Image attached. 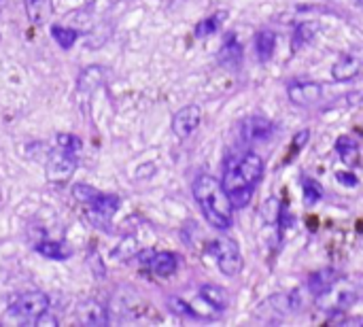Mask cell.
Masks as SVG:
<instances>
[{
    "mask_svg": "<svg viewBox=\"0 0 363 327\" xmlns=\"http://www.w3.org/2000/svg\"><path fill=\"white\" fill-rule=\"evenodd\" d=\"M193 198L206 217V221L217 230H230L234 223V204L223 183L210 174H198L191 185Z\"/></svg>",
    "mask_w": 363,
    "mask_h": 327,
    "instance_id": "cell-1",
    "label": "cell"
},
{
    "mask_svg": "<svg viewBox=\"0 0 363 327\" xmlns=\"http://www.w3.org/2000/svg\"><path fill=\"white\" fill-rule=\"evenodd\" d=\"M263 177V160L255 151H242L226 160L223 168V187L228 193L253 191V187Z\"/></svg>",
    "mask_w": 363,
    "mask_h": 327,
    "instance_id": "cell-2",
    "label": "cell"
},
{
    "mask_svg": "<svg viewBox=\"0 0 363 327\" xmlns=\"http://www.w3.org/2000/svg\"><path fill=\"white\" fill-rule=\"evenodd\" d=\"M83 149V143L75 134H58L56 149L50 154V162H47V174L50 181L62 183L66 181L72 172H75L79 164V154Z\"/></svg>",
    "mask_w": 363,
    "mask_h": 327,
    "instance_id": "cell-3",
    "label": "cell"
},
{
    "mask_svg": "<svg viewBox=\"0 0 363 327\" xmlns=\"http://www.w3.org/2000/svg\"><path fill=\"white\" fill-rule=\"evenodd\" d=\"M72 196L85 207V215L94 225H107L121 204V200L115 193H102L85 183L72 187Z\"/></svg>",
    "mask_w": 363,
    "mask_h": 327,
    "instance_id": "cell-4",
    "label": "cell"
},
{
    "mask_svg": "<svg viewBox=\"0 0 363 327\" xmlns=\"http://www.w3.org/2000/svg\"><path fill=\"white\" fill-rule=\"evenodd\" d=\"M50 310V297L43 291H28L21 293L19 297H15V302H11V306L7 310L9 319H15L19 323H34Z\"/></svg>",
    "mask_w": 363,
    "mask_h": 327,
    "instance_id": "cell-5",
    "label": "cell"
},
{
    "mask_svg": "<svg viewBox=\"0 0 363 327\" xmlns=\"http://www.w3.org/2000/svg\"><path fill=\"white\" fill-rule=\"evenodd\" d=\"M208 253L214 257L217 268H219L226 276H236L242 270V255H240V246L234 238H214L208 244Z\"/></svg>",
    "mask_w": 363,
    "mask_h": 327,
    "instance_id": "cell-6",
    "label": "cell"
},
{
    "mask_svg": "<svg viewBox=\"0 0 363 327\" xmlns=\"http://www.w3.org/2000/svg\"><path fill=\"white\" fill-rule=\"evenodd\" d=\"M138 260L157 276H170L179 268V255L170 253V251H160V253H155V251H144V253L138 255Z\"/></svg>",
    "mask_w": 363,
    "mask_h": 327,
    "instance_id": "cell-7",
    "label": "cell"
},
{
    "mask_svg": "<svg viewBox=\"0 0 363 327\" xmlns=\"http://www.w3.org/2000/svg\"><path fill=\"white\" fill-rule=\"evenodd\" d=\"M202 121V111L198 105H187L181 111L175 113L173 117V132L177 134V138L185 140L189 138L193 132L198 130V125Z\"/></svg>",
    "mask_w": 363,
    "mask_h": 327,
    "instance_id": "cell-8",
    "label": "cell"
},
{
    "mask_svg": "<svg viewBox=\"0 0 363 327\" xmlns=\"http://www.w3.org/2000/svg\"><path fill=\"white\" fill-rule=\"evenodd\" d=\"M287 96L298 107H310V105H317L321 100L323 87L314 81H296L287 87Z\"/></svg>",
    "mask_w": 363,
    "mask_h": 327,
    "instance_id": "cell-9",
    "label": "cell"
},
{
    "mask_svg": "<svg viewBox=\"0 0 363 327\" xmlns=\"http://www.w3.org/2000/svg\"><path fill=\"white\" fill-rule=\"evenodd\" d=\"M276 130V125L265 117H247L240 123V134L245 140H265Z\"/></svg>",
    "mask_w": 363,
    "mask_h": 327,
    "instance_id": "cell-10",
    "label": "cell"
},
{
    "mask_svg": "<svg viewBox=\"0 0 363 327\" xmlns=\"http://www.w3.org/2000/svg\"><path fill=\"white\" fill-rule=\"evenodd\" d=\"M359 70H361V60L353 54H342L331 66V77H333V81L342 83V81L355 79L359 74Z\"/></svg>",
    "mask_w": 363,
    "mask_h": 327,
    "instance_id": "cell-11",
    "label": "cell"
},
{
    "mask_svg": "<svg viewBox=\"0 0 363 327\" xmlns=\"http://www.w3.org/2000/svg\"><path fill=\"white\" fill-rule=\"evenodd\" d=\"M200 297H204L208 304L212 306V308H217L219 313H223L228 306H230V295H228V291L221 287V285H202L200 287Z\"/></svg>",
    "mask_w": 363,
    "mask_h": 327,
    "instance_id": "cell-12",
    "label": "cell"
},
{
    "mask_svg": "<svg viewBox=\"0 0 363 327\" xmlns=\"http://www.w3.org/2000/svg\"><path fill=\"white\" fill-rule=\"evenodd\" d=\"M34 249H36V253H41L43 257H50V260H68L72 255V249L62 240H43Z\"/></svg>",
    "mask_w": 363,
    "mask_h": 327,
    "instance_id": "cell-13",
    "label": "cell"
},
{
    "mask_svg": "<svg viewBox=\"0 0 363 327\" xmlns=\"http://www.w3.org/2000/svg\"><path fill=\"white\" fill-rule=\"evenodd\" d=\"M226 19H228V11H217L210 17L200 19L196 23V28H193V34H196L198 39H206V36H210V34H214L217 30H219Z\"/></svg>",
    "mask_w": 363,
    "mask_h": 327,
    "instance_id": "cell-14",
    "label": "cell"
},
{
    "mask_svg": "<svg viewBox=\"0 0 363 327\" xmlns=\"http://www.w3.org/2000/svg\"><path fill=\"white\" fill-rule=\"evenodd\" d=\"M338 281H340V274H338V272H333V270H321V272L310 276L308 287H310V291L314 295H319V293L327 291L331 285H336Z\"/></svg>",
    "mask_w": 363,
    "mask_h": 327,
    "instance_id": "cell-15",
    "label": "cell"
},
{
    "mask_svg": "<svg viewBox=\"0 0 363 327\" xmlns=\"http://www.w3.org/2000/svg\"><path fill=\"white\" fill-rule=\"evenodd\" d=\"M274 47H276V34L272 30H261L255 36V52L257 58L261 62H268L274 54Z\"/></svg>",
    "mask_w": 363,
    "mask_h": 327,
    "instance_id": "cell-16",
    "label": "cell"
},
{
    "mask_svg": "<svg viewBox=\"0 0 363 327\" xmlns=\"http://www.w3.org/2000/svg\"><path fill=\"white\" fill-rule=\"evenodd\" d=\"M336 151L340 156L342 162H346L349 166H355L359 162V143L351 136H340L336 140Z\"/></svg>",
    "mask_w": 363,
    "mask_h": 327,
    "instance_id": "cell-17",
    "label": "cell"
},
{
    "mask_svg": "<svg viewBox=\"0 0 363 327\" xmlns=\"http://www.w3.org/2000/svg\"><path fill=\"white\" fill-rule=\"evenodd\" d=\"M81 321L85 325H107V315H104V308L100 304H96V302H89V304L81 306V313H79Z\"/></svg>",
    "mask_w": 363,
    "mask_h": 327,
    "instance_id": "cell-18",
    "label": "cell"
},
{
    "mask_svg": "<svg viewBox=\"0 0 363 327\" xmlns=\"http://www.w3.org/2000/svg\"><path fill=\"white\" fill-rule=\"evenodd\" d=\"M317 30H319V26L317 23H312V21L300 23V26L296 28V32H294V49H300L306 43H310L314 39V34H317Z\"/></svg>",
    "mask_w": 363,
    "mask_h": 327,
    "instance_id": "cell-19",
    "label": "cell"
},
{
    "mask_svg": "<svg viewBox=\"0 0 363 327\" xmlns=\"http://www.w3.org/2000/svg\"><path fill=\"white\" fill-rule=\"evenodd\" d=\"M52 36H54V41H56L62 49H70L72 45L77 43L79 32L72 30V28H64V26H54V28H52Z\"/></svg>",
    "mask_w": 363,
    "mask_h": 327,
    "instance_id": "cell-20",
    "label": "cell"
},
{
    "mask_svg": "<svg viewBox=\"0 0 363 327\" xmlns=\"http://www.w3.org/2000/svg\"><path fill=\"white\" fill-rule=\"evenodd\" d=\"M242 54V49H240V45L232 39L223 49H221V52H219V62L221 64H226V66H234V64H238L240 62V56Z\"/></svg>",
    "mask_w": 363,
    "mask_h": 327,
    "instance_id": "cell-21",
    "label": "cell"
},
{
    "mask_svg": "<svg viewBox=\"0 0 363 327\" xmlns=\"http://www.w3.org/2000/svg\"><path fill=\"white\" fill-rule=\"evenodd\" d=\"M308 138H310V130H302V132H298V134L294 136V143H292V149H289V154H287V158H285V164H289L294 158H298V154L302 151V147H306Z\"/></svg>",
    "mask_w": 363,
    "mask_h": 327,
    "instance_id": "cell-22",
    "label": "cell"
},
{
    "mask_svg": "<svg viewBox=\"0 0 363 327\" xmlns=\"http://www.w3.org/2000/svg\"><path fill=\"white\" fill-rule=\"evenodd\" d=\"M168 306H170V310L177 313V315H183V317H196V310H193V306L187 304V302H183L181 297H168Z\"/></svg>",
    "mask_w": 363,
    "mask_h": 327,
    "instance_id": "cell-23",
    "label": "cell"
},
{
    "mask_svg": "<svg viewBox=\"0 0 363 327\" xmlns=\"http://www.w3.org/2000/svg\"><path fill=\"white\" fill-rule=\"evenodd\" d=\"M319 198H321L319 185L312 183V181H304V202H306V204H314Z\"/></svg>",
    "mask_w": 363,
    "mask_h": 327,
    "instance_id": "cell-24",
    "label": "cell"
},
{
    "mask_svg": "<svg viewBox=\"0 0 363 327\" xmlns=\"http://www.w3.org/2000/svg\"><path fill=\"white\" fill-rule=\"evenodd\" d=\"M338 181H340V183H346V185H357V179L353 177V174H346V177H344L342 172H338Z\"/></svg>",
    "mask_w": 363,
    "mask_h": 327,
    "instance_id": "cell-25",
    "label": "cell"
},
{
    "mask_svg": "<svg viewBox=\"0 0 363 327\" xmlns=\"http://www.w3.org/2000/svg\"><path fill=\"white\" fill-rule=\"evenodd\" d=\"M346 323H349V325H353V323H361V325H363V319H361V317H357V319H344V325H346Z\"/></svg>",
    "mask_w": 363,
    "mask_h": 327,
    "instance_id": "cell-26",
    "label": "cell"
},
{
    "mask_svg": "<svg viewBox=\"0 0 363 327\" xmlns=\"http://www.w3.org/2000/svg\"><path fill=\"white\" fill-rule=\"evenodd\" d=\"M357 3H359V5H361V7H363V0H357Z\"/></svg>",
    "mask_w": 363,
    "mask_h": 327,
    "instance_id": "cell-27",
    "label": "cell"
}]
</instances>
